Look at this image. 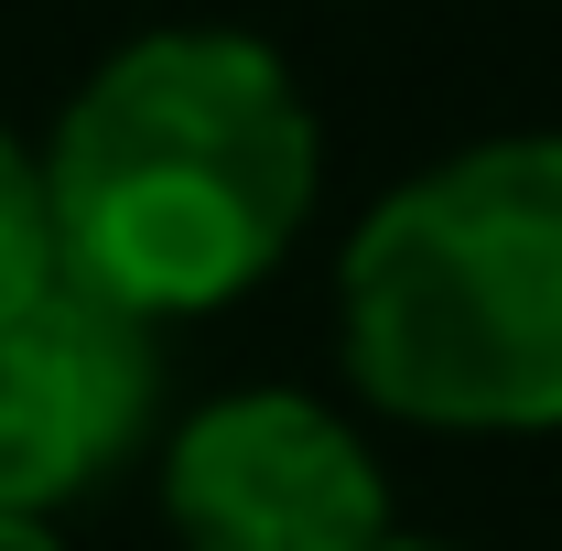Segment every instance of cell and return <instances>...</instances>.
<instances>
[{"label": "cell", "instance_id": "5b68a950", "mask_svg": "<svg viewBox=\"0 0 562 551\" xmlns=\"http://www.w3.org/2000/svg\"><path fill=\"white\" fill-rule=\"evenodd\" d=\"M55 281V216H44V162H33V140L0 131V314L11 303H33Z\"/></svg>", "mask_w": 562, "mask_h": 551}, {"label": "cell", "instance_id": "52a82bcc", "mask_svg": "<svg viewBox=\"0 0 562 551\" xmlns=\"http://www.w3.org/2000/svg\"><path fill=\"white\" fill-rule=\"evenodd\" d=\"M379 551H443V541H401V530H390V541H379Z\"/></svg>", "mask_w": 562, "mask_h": 551}, {"label": "cell", "instance_id": "7a4b0ae2", "mask_svg": "<svg viewBox=\"0 0 562 551\" xmlns=\"http://www.w3.org/2000/svg\"><path fill=\"white\" fill-rule=\"evenodd\" d=\"M368 412L422 432H562V131L465 140L390 184L336 260Z\"/></svg>", "mask_w": 562, "mask_h": 551}, {"label": "cell", "instance_id": "3957f363", "mask_svg": "<svg viewBox=\"0 0 562 551\" xmlns=\"http://www.w3.org/2000/svg\"><path fill=\"white\" fill-rule=\"evenodd\" d=\"M162 530L184 551H379L390 476L314 390H227L162 432Z\"/></svg>", "mask_w": 562, "mask_h": 551}, {"label": "cell", "instance_id": "277c9868", "mask_svg": "<svg viewBox=\"0 0 562 551\" xmlns=\"http://www.w3.org/2000/svg\"><path fill=\"white\" fill-rule=\"evenodd\" d=\"M162 432V325L120 314L87 281H44L0 314V508L66 519Z\"/></svg>", "mask_w": 562, "mask_h": 551}, {"label": "cell", "instance_id": "8992f818", "mask_svg": "<svg viewBox=\"0 0 562 551\" xmlns=\"http://www.w3.org/2000/svg\"><path fill=\"white\" fill-rule=\"evenodd\" d=\"M0 551H66V530H55V519H11V508H0Z\"/></svg>", "mask_w": 562, "mask_h": 551}, {"label": "cell", "instance_id": "6da1fadb", "mask_svg": "<svg viewBox=\"0 0 562 551\" xmlns=\"http://www.w3.org/2000/svg\"><path fill=\"white\" fill-rule=\"evenodd\" d=\"M33 162L55 271L140 325H184L281 271L325 184V131L260 33L162 22L76 87Z\"/></svg>", "mask_w": 562, "mask_h": 551}]
</instances>
